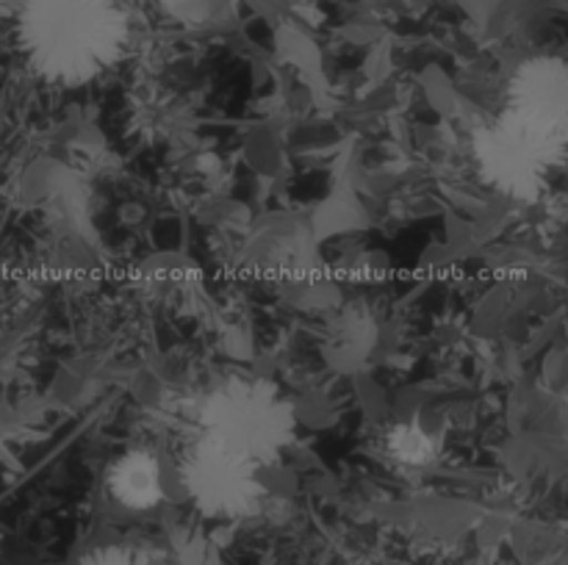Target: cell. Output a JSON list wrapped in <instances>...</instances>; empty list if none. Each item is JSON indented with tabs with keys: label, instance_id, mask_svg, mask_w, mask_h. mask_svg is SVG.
Returning a JSON list of instances; mask_svg holds the SVG:
<instances>
[{
	"label": "cell",
	"instance_id": "cell-1",
	"mask_svg": "<svg viewBox=\"0 0 568 565\" xmlns=\"http://www.w3.org/2000/svg\"><path fill=\"white\" fill-rule=\"evenodd\" d=\"M128 44L122 0H26L17 17V48L44 83L75 89L120 61Z\"/></svg>",
	"mask_w": 568,
	"mask_h": 565
},
{
	"label": "cell",
	"instance_id": "cell-5",
	"mask_svg": "<svg viewBox=\"0 0 568 565\" xmlns=\"http://www.w3.org/2000/svg\"><path fill=\"white\" fill-rule=\"evenodd\" d=\"M505 111L568 147V55L541 53L521 61L508 83Z\"/></svg>",
	"mask_w": 568,
	"mask_h": 565
},
{
	"label": "cell",
	"instance_id": "cell-4",
	"mask_svg": "<svg viewBox=\"0 0 568 565\" xmlns=\"http://www.w3.org/2000/svg\"><path fill=\"white\" fill-rule=\"evenodd\" d=\"M258 463L216 438L203 435L181 463V482L194 507L214 518H239L258 507L264 487L258 482Z\"/></svg>",
	"mask_w": 568,
	"mask_h": 565
},
{
	"label": "cell",
	"instance_id": "cell-3",
	"mask_svg": "<svg viewBox=\"0 0 568 565\" xmlns=\"http://www.w3.org/2000/svg\"><path fill=\"white\" fill-rule=\"evenodd\" d=\"M477 164L497 192L514 199H536L568 161V147L503 111L477 133Z\"/></svg>",
	"mask_w": 568,
	"mask_h": 565
},
{
	"label": "cell",
	"instance_id": "cell-2",
	"mask_svg": "<svg viewBox=\"0 0 568 565\" xmlns=\"http://www.w3.org/2000/svg\"><path fill=\"white\" fill-rule=\"evenodd\" d=\"M205 435L216 438L253 463H272L294 432L286 399L264 382L233 380L209 397L203 410Z\"/></svg>",
	"mask_w": 568,
	"mask_h": 565
},
{
	"label": "cell",
	"instance_id": "cell-7",
	"mask_svg": "<svg viewBox=\"0 0 568 565\" xmlns=\"http://www.w3.org/2000/svg\"><path fill=\"white\" fill-rule=\"evenodd\" d=\"M388 454L405 465H427L436 458V441L419 424H397L386 438Z\"/></svg>",
	"mask_w": 568,
	"mask_h": 565
},
{
	"label": "cell",
	"instance_id": "cell-6",
	"mask_svg": "<svg viewBox=\"0 0 568 565\" xmlns=\"http://www.w3.org/2000/svg\"><path fill=\"white\" fill-rule=\"evenodd\" d=\"M105 487L125 510L155 507L164 499L159 458L144 449H128L105 471Z\"/></svg>",
	"mask_w": 568,
	"mask_h": 565
},
{
	"label": "cell",
	"instance_id": "cell-8",
	"mask_svg": "<svg viewBox=\"0 0 568 565\" xmlns=\"http://www.w3.org/2000/svg\"><path fill=\"white\" fill-rule=\"evenodd\" d=\"M75 565H155L148 554L136 552V548L128 546H105L98 552L87 554V557L78 559Z\"/></svg>",
	"mask_w": 568,
	"mask_h": 565
}]
</instances>
